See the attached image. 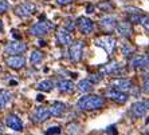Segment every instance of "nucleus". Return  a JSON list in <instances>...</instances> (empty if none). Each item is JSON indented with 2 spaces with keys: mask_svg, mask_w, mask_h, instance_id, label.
I'll return each mask as SVG.
<instances>
[{
  "mask_svg": "<svg viewBox=\"0 0 149 135\" xmlns=\"http://www.w3.org/2000/svg\"><path fill=\"white\" fill-rule=\"evenodd\" d=\"M111 87H113V90L125 92V91H130L133 88V82L128 79H113L111 80Z\"/></svg>",
  "mask_w": 149,
  "mask_h": 135,
  "instance_id": "nucleus-7",
  "label": "nucleus"
},
{
  "mask_svg": "<svg viewBox=\"0 0 149 135\" xmlns=\"http://www.w3.org/2000/svg\"><path fill=\"white\" fill-rule=\"evenodd\" d=\"M74 83L71 80H67V79H62L59 80L58 83H56V88H58L61 92L63 94H69V92H73L74 91Z\"/></svg>",
  "mask_w": 149,
  "mask_h": 135,
  "instance_id": "nucleus-15",
  "label": "nucleus"
},
{
  "mask_svg": "<svg viewBox=\"0 0 149 135\" xmlns=\"http://www.w3.org/2000/svg\"><path fill=\"white\" fill-rule=\"evenodd\" d=\"M26 50H27V45L22 42H11L4 47V51L7 52V54H10V56L22 54V52H24Z\"/></svg>",
  "mask_w": 149,
  "mask_h": 135,
  "instance_id": "nucleus-6",
  "label": "nucleus"
},
{
  "mask_svg": "<svg viewBox=\"0 0 149 135\" xmlns=\"http://www.w3.org/2000/svg\"><path fill=\"white\" fill-rule=\"evenodd\" d=\"M6 125H7L11 130H14V131H22V130H23V122L20 121V118H19L17 115H14V114H11L7 116Z\"/></svg>",
  "mask_w": 149,
  "mask_h": 135,
  "instance_id": "nucleus-8",
  "label": "nucleus"
},
{
  "mask_svg": "<svg viewBox=\"0 0 149 135\" xmlns=\"http://www.w3.org/2000/svg\"><path fill=\"white\" fill-rule=\"evenodd\" d=\"M8 8H10V4H8L7 0H0V15L4 14Z\"/></svg>",
  "mask_w": 149,
  "mask_h": 135,
  "instance_id": "nucleus-27",
  "label": "nucleus"
},
{
  "mask_svg": "<svg viewBox=\"0 0 149 135\" xmlns=\"http://www.w3.org/2000/svg\"><path fill=\"white\" fill-rule=\"evenodd\" d=\"M104 98L100 95H85L78 101L77 107L79 110L89 111V110H98V108L104 107Z\"/></svg>",
  "mask_w": 149,
  "mask_h": 135,
  "instance_id": "nucleus-1",
  "label": "nucleus"
},
{
  "mask_svg": "<svg viewBox=\"0 0 149 135\" xmlns=\"http://www.w3.org/2000/svg\"><path fill=\"white\" fill-rule=\"evenodd\" d=\"M142 25L145 27L146 31H149V16H146V17L142 19Z\"/></svg>",
  "mask_w": 149,
  "mask_h": 135,
  "instance_id": "nucleus-29",
  "label": "nucleus"
},
{
  "mask_svg": "<svg viewBox=\"0 0 149 135\" xmlns=\"http://www.w3.org/2000/svg\"><path fill=\"white\" fill-rule=\"evenodd\" d=\"M38 101H43V95H38Z\"/></svg>",
  "mask_w": 149,
  "mask_h": 135,
  "instance_id": "nucleus-36",
  "label": "nucleus"
},
{
  "mask_svg": "<svg viewBox=\"0 0 149 135\" xmlns=\"http://www.w3.org/2000/svg\"><path fill=\"white\" fill-rule=\"evenodd\" d=\"M78 28H79V31L82 34H90L93 31V21L90 19H87V17H79L78 19Z\"/></svg>",
  "mask_w": 149,
  "mask_h": 135,
  "instance_id": "nucleus-14",
  "label": "nucleus"
},
{
  "mask_svg": "<svg viewBox=\"0 0 149 135\" xmlns=\"http://www.w3.org/2000/svg\"><path fill=\"white\" fill-rule=\"evenodd\" d=\"M51 30H54V24L49 20H45V21H39V23L32 25L30 32H31L34 36H43V35L49 34Z\"/></svg>",
  "mask_w": 149,
  "mask_h": 135,
  "instance_id": "nucleus-2",
  "label": "nucleus"
},
{
  "mask_svg": "<svg viewBox=\"0 0 149 135\" xmlns=\"http://www.w3.org/2000/svg\"><path fill=\"white\" fill-rule=\"evenodd\" d=\"M87 12H89V14L93 12V6H89V7H87Z\"/></svg>",
  "mask_w": 149,
  "mask_h": 135,
  "instance_id": "nucleus-34",
  "label": "nucleus"
},
{
  "mask_svg": "<svg viewBox=\"0 0 149 135\" xmlns=\"http://www.w3.org/2000/svg\"><path fill=\"white\" fill-rule=\"evenodd\" d=\"M106 96L111 101L117 102V103H125V102L128 101V95L125 92H121V91H117V90H109L106 91Z\"/></svg>",
  "mask_w": 149,
  "mask_h": 135,
  "instance_id": "nucleus-13",
  "label": "nucleus"
},
{
  "mask_svg": "<svg viewBox=\"0 0 149 135\" xmlns=\"http://www.w3.org/2000/svg\"><path fill=\"white\" fill-rule=\"evenodd\" d=\"M121 52H122V55H125V56H128V55H130L133 52V48L130 47L129 44H122V47H121Z\"/></svg>",
  "mask_w": 149,
  "mask_h": 135,
  "instance_id": "nucleus-26",
  "label": "nucleus"
},
{
  "mask_svg": "<svg viewBox=\"0 0 149 135\" xmlns=\"http://www.w3.org/2000/svg\"><path fill=\"white\" fill-rule=\"evenodd\" d=\"M78 90L82 91V92H89V91H91V88H93V84H91L90 80H87V79H83L81 80L79 83H78Z\"/></svg>",
  "mask_w": 149,
  "mask_h": 135,
  "instance_id": "nucleus-23",
  "label": "nucleus"
},
{
  "mask_svg": "<svg viewBox=\"0 0 149 135\" xmlns=\"http://www.w3.org/2000/svg\"><path fill=\"white\" fill-rule=\"evenodd\" d=\"M101 25L104 30L106 31H111V30H114L116 25H117V20H116L114 16H106L104 19H101Z\"/></svg>",
  "mask_w": 149,
  "mask_h": 135,
  "instance_id": "nucleus-18",
  "label": "nucleus"
},
{
  "mask_svg": "<svg viewBox=\"0 0 149 135\" xmlns=\"http://www.w3.org/2000/svg\"><path fill=\"white\" fill-rule=\"evenodd\" d=\"M101 79H102V76H91V78H90V82H95V83H98Z\"/></svg>",
  "mask_w": 149,
  "mask_h": 135,
  "instance_id": "nucleus-32",
  "label": "nucleus"
},
{
  "mask_svg": "<svg viewBox=\"0 0 149 135\" xmlns=\"http://www.w3.org/2000/svg\"><path fill=\"white\" fill-rule=\"evenodd\" d=\"M50 115L51 114H50L49 108L38 107L34 111V114H32V119H34V122H36V123H43V122H46L50 118Z\"/></svg>",
  "mask_w": 149,
  "mask_h": 135,
  "instance_id": "nucleus-9",
  "label": "nucleus"
},
{
  "mask_svg": "<svg viewBox=\"0 0 149 135\" xmlns=\"http://www.w3.org/2000/svg\"><path fill=\"white\" fill-rule=\"evenodd\" d=\"M116 31L118 32V35H121L124 38H129L133 32V28L129 21H120L116 25Z\"/></svg>",
  "mask_w": 149,
  "mask_h": 135,
  "instance_id": "nucleus-12",
  "label": "nucleus"
},
{
  "mask_svg": "<svg viewBox=\"0 0 149 135\" xmlns=\"http://www.w3.org/2000/svg\"><path fill=\"white\" fill-rule=\"evenodd\" d=\"M73 1V0H56V3L59 4V6H67V4H70Z\"/></svg>",
  "mask_w": 149,
  "mask_h": 135,
  "instance_id": "nucleus-31",
  "label": "nucleus"
},
{
  "mask_svg": "<svg viewBox=\"0 0 149 135\" xmlns=\"http://www.w3.org/2000/svg\"><path fill=\"white\" fill-rule=\"evenodd\" d=\"M130 110H132L133 115L137 116V118H141V116H144L146 114V107H145V104H144V102H136V103H133Z\"/></svg>",
  "mask_w": 149,
  "mask_h": 135,
  "instance_id": "nucleus-17",
  "label": "nucleus"
},
{
  "mask_svg": "<svg viewBox=\"0 0 149 135\" xmlns=\"http://www.w3.org/2000/svg\"><path fill=\"white\" fill-rule=\"evenodd\" d=\"M83 54V43L82 42H75L70 45L69 50V58L73 62H79Z\"/></svg>",
  "mask_w": 149,
  "mask_h": 135,
  "instance_id": "nucleus-5",
  "label": "nucleus"
},
{
  "mask_svg": "<svg viewBox=\"0 0 149 135\" xmlns=\"http://www.w3.org/2000/svg\"><path fill=\"white\" fill-rule=\"evenodd\" d=\"M43 60V54H42L40 51H32L31 55H30V63H31L32 66H36V64H39V63Z\"/></svg>",
  "mask_w": 149,
  "mask_h": 135,
  "instance_id": "nucleus-21",
  "label": "nucleus"
},
{
  "mask_svg": "<svg viewBox=\"0 0 149 135\" xmlns=\"http://www.w3.org/2000/svg\"><path fill=\"white\" fill-rule=\"evenodd\" d=\"M130 66L134 68H141V67H146V56L142 55H136L130 62Z\"/></svg>",
  "mask_w": 149,
  "mask_h": 135,
  "instance_id": "nucleus-20",
  "label": "nucleus"
},
{
  "mask_svg": "<svg viewBox=\"0 0 149 135\" xmlns=\"http://www.w3.org/2000/svg\"><path fill=\"white\" fill-rule=\"evenodd\" d=\"M35 12V4L32 3H22L15 8V14L19 17H28Z\"/></svg>",
  "mask_w": 149,
  "mask_h": 135,
  "instance_id": "nucleus-4",
  "label": "nucleus"
},
{
  "mask_svg": "<svg viewBox=\"0 0 149 135\" xmlns=\"http://www.w3.org/2000/svg\"><path fill=\"white\" fill-rule=\"evenodd\" d=\"M142 91L146 94H149V78L145 80V83H144V86H142Z\"/></svg>",
  "mask_w": 149,
  "mask_h": 135,
  "instance_id": "nucleus-30",
  "label": "nucleus"
},
{
  "mask_svg": "<svg viewBox=\"0 0 149 135\" xmlns=\"http://www.w3.org/2000/svg\"><path fill=\"white\" fill-rule=\"evenodd\" d=\"M6 63H7V66L11 67V68L20 70L22 67L26 64V60H24V58H23V56L12 55V56H8L7 59H6Z\"/></svg>",
  "mask_w": 149,
  "mask_h": 135,
  "instance_id": "nucleus-10",
  "label": "nucleus"
},
{
  "mask_svg": "<svg viewBox=\"0 0 149 135\" xmlns=\"http://www.w3.org/2000/svg\"><path fill=\"white\" fill-rule=\"evenodd\" d=\"M50 114L52 116H61V115L66 111V104L63 102H54V103L50 106Z\"/></svg>",
  "mask_w": 149,
  "mask_h": 135,
  "instance_id": "nucleus-16",
  "label": "nucleus"
},
{
  "mask_svg": "<svg viewBox=\"0 0 149 135\" xmlns=\"http://www.w3.org/2000/svg\"><path fill=\"white\" fill-rule=\"evenodd\" d=\"M1 132H3V123L0 122V134H1Z\"/></svg>",
  "mask_w": 149,
  "mask_h": 135,
  "instance_id": "nucleus-35",
  "label": "nucleus"
},
{
  "mask_svg": "<svg viewBox=\"0 0 149 135\" xmlns=\"http://www.w3.org/2000/svg\"><path fill=\"white\" fill-rule=\"evenodd\" d=\"M11 101V92L10 91H0V108L7 106V103Z\"/></svg>",
  "mask_w": 149,
  "mask_h": 135,
  "instance_id": "nucleus-24",
  "label": "nucleus"
},
{
  "mask_svg": "<svg viewBox=\"0 0 149 135\" xmlns=\"http://www.w3.org/2000/svg\"><path fill=\"white\" fill-rule=\"evenodd\" d=\"M144 104H145V107H146V110H149V99H146L145 102H144Z\"/></svg>",
  "mask_w": 149,
  "mask_h": 135,
  "instance_id": "nucleus-33",
  "label": "nucleus"
},
{
  "mask_svg": "<svg viewBox=\"0 0 149 135\" xmlns=\"http://www.w3.org/2000/svg\"><path fill=\"white\" fill-rule=\"evenodd\" d=\"M1 30H3V23H1V20H0V32H1Z\"/></svg>",
  "mask_w": 149,
  "mask_h": 135,
  "instance_id": "nucleus-37",
  "label": "nucleus"
},
{
  "mask_svg": "<svg viewBox=\"0 0 149 135\" xmlns=\"http://www.w3.org/2000/svg\"><path fill=\"white\" fill-rule=\"evenodd\" d=\"M47 134H49V135H58V134H61V127H56V126L50 127L49 130H47Z\"/></svg>",
  "mask_w": 149,
  "mask_h": 135,
  "instance_id": "nucleus-28",
  "label": "nucleus"
},
{
  "mask_svg": "<svg viewBox=\"0 0 149 135\" xmlns=\"http://www.w3.org/2000/svg\"><path fill=\"white\" fill-rule=\"evenodd\" d=\"M67 132H69V135H78L81 132V126L78 123H71L67 127Z\"/></svg>",
  "mask_w": 149,
  "mask_h": 135,
  "instance_id": "nucleus-25",
  "label": "nucleus"
},
{
  "mask_svg": "<svg viewBox=\"0 0 149 135\" xmlns=\"http://www.w3.org/2000/svg\"><path fill=\"white\" fill-rule=\"evenodd\" d=\"M120 70H121V64L114 62V63H109L106 66H102L101 67V72L106 74V75H110V74H116L117 71H120Z\"/></svg>",
  "mask_w": 149,
  "mask_h": 135,
  "instance_id": "nucleus-19",
  "label": "nucleus"
},
{
  "mask_svg": "<svg viewBox=\"0 0 149 135\" xmlns=\"http://www.w3.org/2000/svg\"><path fill=\"white\" fill-rule=\"evenodd\" d=\"M0 71H1V67H0Z\"/></svg>",
  "mask_w": 149,
  "mask_h": 135,
  "instance_id": "nucleus-38",
  "label": "nucleus"
},
{
  "mask_svg": "<svg viewBox=\"0 0 149 135\" xmlns=\"http://www.w3.org/2000/svg\"><path fill=\"white\" fill-rule=\"evenodd\" d=\"M56 39H58V42L62 45L73 44V36H71V34H70L67 30H65V28L58 30V32H56Z\"/></svg>",
  "mask_w": 149,
  "mask_h": 135,
  "instance_id": "nucleus-11",
  "label": "nucleus"
},
{
  "mask_svg": "<svg viewBox=\"0 0 149 135\" xmlns=\"http://www.w3.org/2000/svg\"><path fill=\"white\" fill-rule=\"evenodd\" d=\"M52 87H54V84H52L51 80H42V82H39L38 86H36V88L40 91H46V92H49V91L52 90Z\"/></svg>",
  "mask_w": 149,
  "mask_h": 135,
  "instance_id": "nucleus-22",
  "label": "nucleus"
},
{
  "mask_svg": "<svg viewBox=\"0 0 149 135\" xmlns=\"http://www.w3.org/2000/svg\"><path fill=\"white\" fill-rule=\"evenodd\" d=\"M95 44L98 45V47H101V48H104L105 51L108 52L109 55H110L111 52H113V50H114L116 47V40L111 36H104V38H98L95 39Z\"/></svg>",
  "mask_w": 149,
  "mask_h": 135,
  "instance_id": "nucleus-3",
  "label": "nucleus"
}]
</instances>
